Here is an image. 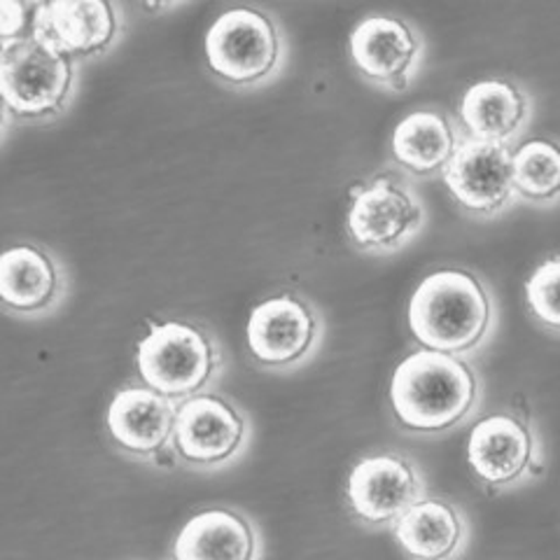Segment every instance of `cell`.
<instances>
[{
  "mask_svg": "<svg viewBox=\"0 0 560 560\" xmlns=\"http://www.w3.org/2000/svg\"><path fill=\"white\" fill-rule=\"evenodd\" d=\"M525 304L533 318L560 335V257H551L525 280Z\"/></svg>",
  "mask_w": 560,
  "mask_h": 560,
  "instance_id": "44dd1931",
  "label": "cell"
},
{
  "mask_svg": "<svg viewBox=\"0 0 560 560\" xmlns=\"http://www.w3.org/2000/svg\"><path fill=\"white\" fill-rule=\"evenodd\" d=\"M458 117L467 138L514 148L530 127L533 98L512 80L488 78L463 94Z\"/></svg>",
  "mask_w": 560,
  "mask_h": 560,
  "instance_id": "e0dca14e",
  "label": "cell"
},
{
  "mask_svg": "<svg viewBox=\"0 0 560 560\" xmlns=\"http://www.w3.org/2000/svg\"><path fill=\"white\" fill-rule=\"evenodd\" d=\"M68 292L63 261L38 243H16L0 259V302L16 318H45Z\"/></svg>",
  "mask_w": 560,
  "mask_h": 560,
  "instance_id": "9a60e30c",
  "label": "cell"
},
{
  "mask_svg": "<svg viewBox=\"0 0 560 560\" xmlns=\"http://www.w3.org/2000/svg\"><path fill=\"white\" fill-rule=\"evenodd\" d=\"M479 405L481 378L467 358L420 348L393 372V416L411 434H446L467 423Z\"/></svg>",
  "mask_w": 560,
  "mask_h": 560,
  "instance_id": "6da1fadb",
  "label": "cell"
},
{
  "mask_svg": "<svg viewBox=\"0 0 560 560\" xmlns=\"http://www.w3.org/2000/svg\"><path fill=\"white\" fill-rule=\"evenodd\" d=\"M78 80L80 63L33 35L3 45L0 94L5 121L40 125L61 117L75 101Z\"/></svg>",
  "mask_w": 560,
  "mask_h": 560,
  "instance_id": "277c9868",
  "label": "cell"
},
{
  "mask_svg": "<svg viewBox=\"0 0 560 560\" xmlns=\"http://www.w3.org/2000/svg\"><path fill=\"white\" fill-rule=\"evenodd\" d=\"M467 465L488 490H512L535 479L545 448L533 420L512 409L481 418L467 434Z\"/></svg>",
  "mask_w": 560,
  "mask_h": 560,
  "instance_id": "9c48e42d",
  "label": "cell"
},
{
  "mask_svg": "<svg viewBox=\"0 0 560 560\" xmlns=\"http://www.w3.org/2000/svg\"><path fill=\"white\" fill-rule=\"evenodd\" d=\"M428 208L411 183L399 175H378L362 185L346 215V230L358 250L393 255L405 250L425 230Z\"/></svg>",
  "mask_w": 560,
  "mask_h": 560,
  "instance_id": "52a82bcc",
  "label": "cell"
},
{
  "mask_svg": "<svg viewBox=\"0 0 560 560\" xmlns=\"http://www.w3.org/2000/svg\"><path fill=\"white\" fill-rule=\"evenodd\" d=\"M253 440L250 416L232 397L203 393L178 405L173 430V455L195 471L232 467Z\"/></svg>",
  "mask_w": 560,
  "mask_h": 560,
  "instance_id": "8992f818",
  "label": "cell"
},
{
  "mask_svg": "<svg viewBox=\"0 0 560 560\" xmlns=\"http://www.w3.org/2000/svg\"><path fill=\"white\" fill-rule=\"evenodd\" d=\"M409 560H458L469 545V521L458 504L428 495L393 525Z\"/></svg>",
  "mask_w": 560,
  "mask_h": 560,
  "instance_id": "ac0fdd59",
  "label": "cell"
},
{
  "mask_svg": "<svg viewBox=\"0 0 560 560\" xmlns=\"http://www.w3.org/2000/svg\"><path fill=\"white\" fill-rule=\"evenodd\" d=\"M455 206L467 215L493 220L518 199L514 189V148L463 138L442 173Z\"/></svg>",
  "mask_w": 560,
  "mask_h": 560,
  "instance_id": "7c38bea8",
  "label": "cell"
},
{
  "mask_svg": "<svg viewBox=\"0 0 560 560\" xmlns=\"http://www.w3.org/2000/svg\"><path fill=\"white\" fill-rule=\"evenodd\" d=\"M407 320L413 339L423 348L467 358L493 337L498 304L477 273L440 269L413 290Z\"/></svg>",
  "mask_w": 560,
  "mask_h": 560,
  "instance_id": "7a4b0ae2",
  "label": "cell"
},
{
  "mask_svg": "<svg viewBox=\"0 0 560 560\" xmlns=\"http://www.w3.org/2000/svg\"><path fill=\"white\" fill-rule=\"evenodd\" d=\"M428 498V479L399 453L366 455L346 481L348 510L366 528H393L413 504Z\"/></svg>",
  "mask_w": 560,
  "mask_h": 560,
  "instance_id": "30bf717a",
  "label": "cell"
},
{
  "mask_svg": "<svg viewBox=\"0 0 560 560\" xmlns=\"http://www.w3.org/2000/svg\"><path fill=\"white\" fill-rule=\"evenodd\" d=\"M178 401L148 388L145 383H129L119 388L108 411L105 430L113 446L138 463H160L173 453V430Z\"/></svg>",
  "mask_w": 560,
  "mask_h": 560,
  "instance_id": "5bb4252c",
  "label": "cell"
},
{
  "mask_svg": "<svg viewBox=\"0 0 560 560\" xmlns=\"http://www.w3.org/2000/svg\"><path fill=\"white\" fill-rule=\"evenodd\" d=\"M33 10L35 3H20V0H3L0 5V38H3V45L28 38L31 26H33Z\"/></svg>",
  "mask_w": 560,
  "mask_h": 560,
  "instance_id": "7402d4cb",
  "label": "cell"
},
{
  "mask_svg": "<svg viewBox=\"0 0 560 560\" xmlns=\"http://www.w3.org/2000/svg\"><path fill=\"white\" fill-rule=\"evenodd\" d=\"M261 556L265 539L248 514L210 506L183 523L168 560H261Z\"/></svg>",
  "mask_w": 560,
  "mask_h": 560,
  "instance_id": "2e32d148",
  "label": "cell"
},
{
  "mask_svg": "<svg viewBox=\"0 0 560 560\" xmlns=\"http://www.w3.org/2000/svg\"><path fill=\"white\" fill-rule=\"evenodd\" d=\"M224 364V350L213 331L187 320L156 323L136 346L140 383L178 405L213 390Z\"/></svg>",
  "mask_w": 560,
  "mask_h": 560,
  "instance_id": "3957f363",
  "label": "cell"
},
{
  "mask_svg": "<svg viewBox=\"0 0 560 560\" xmlns=\"http://www.w3.org/2000/svg\"><path fill=\"white\" fill-rule=\"evenodd\" d=\"M325 323L306 296L280 292L261 300L245 323V348L267 372H290L308 362L320 348Z\"/></svg>",
  "mask_w": 560,
  "mask_h": 560,
  "instance_id": "ba28073f",
  "label": "cell"
},
{
  "mask_svg": "<svg viewBox=\"0 0 560 560\" xmlns=\"http://www.w3.org/2000/svg\"><path fill=\"white\" fill-rule=\"evenodd\" d=\"M348 55L358 73L378 90L407 92L425 57L420 31L395 14H370L355 24Z\"/></svg>",
  "mask_w": 560,
  "mask_h": 560,
  "instance_id": "8fae6325",
  "label": "cell"
},
{
  "mask_svg": "<svg viewBox=\"0 0 560 560\" xmlns=\"http://www.w3.org/2000/svg\"><path fill=\"white\" fill-rule=\"evenodd\" d=\"M465 133L455 119L440 110H416L399 121L390 138L397 168L418 178L442 175Z\"/></svg>",
  "mask_w": 560,
  "mask_h": 560,
  "instance_id": "d6986e66",
  "label": "cell"
},
{
  "mask_svg": "<svg viewBox=\"0 0 560 560\" xmlns=\"http://www.w3.org/2000/svg\"><path fill=\"white\" fill-rule=\"evenodd\" d=\"M514 189L535 206L560 201V143L547 138L521 143L514 150Z\"/></svg>",
  "mask_w": 560,
  "mask_h": 560,
  "instance_id": "ffe728a7",
  "label": "cell"
},
{
  "mask_svg": "<svg viewBox=\"0 0 560 560\" xmlns=\"http://www.w3.org/2000/svg\"><path fill=\"white\" fill-rule=\"evenodd\" d=\"M125 28L119 5L105 0H51L35 3L31 35L73 61H90L110 51Z\"/></svg>",
  "mask_w": 560,
  "mask_h": 560,
  "instance_id": "4fadbf2b",
  "label": "cell"
},
{
  "mask_svg": "<svg viewBox=\"0 0 560 560\" xmlns=\"http://www.w3.org/2000/svg\"><path fill=\"white\" fill-rule=\"evenodd\" d=\"M285 59V33L267 10L232 8L206 33V66L234 90H255L271 82Z\"/></svg>",
  "mask_w": 560,
  "mask_h": 560,
  "instance_id": "5b68a950",
  "label": "cell"
}]
</instances>
